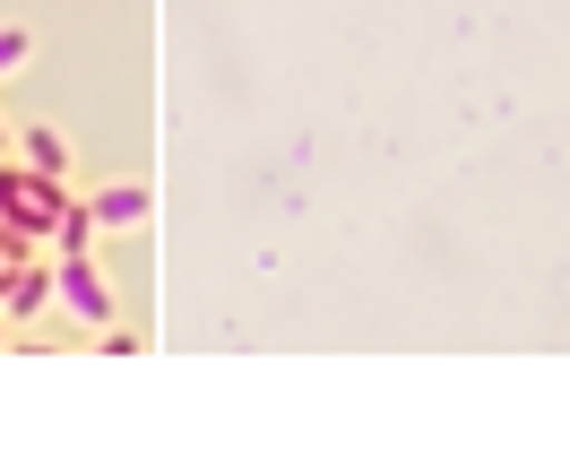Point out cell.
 Listing matches in <instances>:
<instances>
[{"label":"cell","instance_id":"obj_2","mask_svg":"<svg viewBox=\"0 0 570 476\" xmlns=\"http://www.w3.org/2000/svg\"><path fill=\"white\" fill-rule=\"evenodd\" d=\"M52 303H70L87 330H105L112 321V278L96 269V252H70V260H52Z\"/></svg>","mask_w":570,"mask_h":476},{"label":"cell","instance_id":"obj_8","mask_svg":"<svg viewBox=\"0 0 570 476\" xmlns=\"http://www.w3.org/2000/svg\"><path fill=\"white\" fill-rule=\"evenodd\" d=\"M27 243H36V234H18V225H0V269H18V260H27Z\"/></svg>","mask_w":570,"mask_h":476},{"label":"cell","instance_id":"obj_5","mask_svg":"<svg viewBox=\"0 0 570 476\" xmlns=\"http://www.w3.org/2000/svg\"><path fill=\"white\" fill-rule=\"evenodd\" d=\"M18 165H36V174H52V183H70V139H61V130H43V122H27V130H18Z\"/></svg>","mask_w":570,"mask_h":476},{"label":"cell","instance_id":"obj_3","mask_svg":"<svg viewBox=\"0 0 570 476\" xmlns=\"http://www.w3.org/2000/svg\"><path fill=\"white\" fill-rule=\"evenodd\" d=\"M43 303H52V269H36V260L0 269V321H36Z\"/></svg>","mask_w":570,"mask_h":476},{"label":"cell","instance_id":"obj_6","mask_svg":"<svg viewBox=\"0 0 570 476\" xmlns=\"http://www.w3.org/2000/svg\"><path fill=\"white\" fill-rule=\"evenodd\" d=\"M43 243H52V260H70V252H87V243H96V217H87V208H61V225H52V234H43Z\"/></svg>","mask_w":570,"mask_h":476},{"label":"cell","instance_id":"obj_4","mask_svg":"<svg viewBox=\"0 0 570 476\" xmlns=\"http://www.w3.org/2000/svg\"><path fill=\"white\" fill-rule=\"evenodd\" d=\"M87 217H96V234H105V225H147V217H156V200H147V183H112V191L87 200Z\"/></svg>","mask_w":570,"mask_h":476},{"label":"cell","instance_id":"obj_7","mask_svg":"<svg viewBox=\"0 0 570 476\" xmlns=\"http://www.w3.org/2000/svg\"><path fill=\"white\" fill-rule=\"evenodd\" d=\"M27 52H36V43H27V27H0V78L18 70V61H27Z\"/></svg>","mask_w":570,"mask_h":476},{"label":"cell","instance_id":"obj_9","mask_svg":"<svg viewBox=\"0 0 570 476\" xmlns=\"http://www.w3.org/2000/svg\"><path fill=\"white\" fill-rule=\"evenodd\" d=\"M0 156H9V130H0Z\"/></svg>","mask_w":570,"mask_h":476},{"label":"cell","instance_id":"obj_1","mask_svg":"<svg viewBox=\"0 0 570 476\" xmlns=\"http://www.w3.org/2000/svg\"><path fill=\"white\" fill-rule=\"evenodd\" d=\"M70 208V183H52L36 165H0V225H18V234H52Z\"/></svg>","mask_w":570,"mask_h":476},{"label":"cell","instance_id":"obj_10","mask_svg":"<svg viewBox=\"0 0 570 476\" xmlns=\"http://www.w3.org/2000/svg\"><path fill=\"white\" fill-rule=\"evenodd\" d=\"M0 330H9V321H0Z\"/></svg>","mask_w":570,"mask_h":476}]
</instances>
